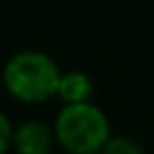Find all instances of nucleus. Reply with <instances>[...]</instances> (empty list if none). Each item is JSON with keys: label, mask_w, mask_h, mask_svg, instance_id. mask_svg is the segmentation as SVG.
<instances>
[{"label": "nucleus", "mask_w": 154, "mask_h": 154, "mask_svg": "<svg viewBox=\"0 0 154 154\" xmlns=\"http://www.w3.org/2000/svg\"><path fill=\"white\" fill-rule=\"evenodd\" d=\"M57 59L43 50H18L2 66V86L11 100L20 104H43L57 97V86L61 77Z\"/></svg>", "instance_id": "1"}, {"label": "nucleus", "mask_w": 154, "mask_h": 154, "mask_svg": "<svg viewBox=\"0 0 154 154\" xmlns=\"http://www.w3.org/2000/svg\"><path fill=\"white\" fill-rule=\"evenodd\" d=\"M57 147L66 154H100L111 138V120L95 102L61 104L52 120Z\"/></svg>", "instance_id": "2"}, {"label": "nucleus", "mask_w": 154, "mask_h": 154, "mask_svg": "<svg viewBox=\"0 0 154 154\" xmlns=\"http://www.w3.org/2000/svg\"><path fill=\"white\" fill-rule=\"evenodd\" d=\"M57 147L52 122L43 118H25L14 127V154H52Z\"/></svg>", "instance_id": "3"}, {"label": "nucleus", "mask_w": 154, "mask_h": 154, "mask_svg": "<svg viewBox=\"0 0 154 154\" xmlns=\"http://www.w3.org/2000/svg\"><path fill=\"white\" fill-rule=\"evenodd\" d=\"M95 95V82L84 70H63L57 86V100L61 104H82L93 102Z\"/></svg>", "instance_id": "4"}, {"label": "nucleus", "mask_w": 154, "mask_h": 154, "mask_svg": "<svg viewBox=\"0 0 154 154\" xmlns=\"http://www.w3.org/2000/svg\"><path fill=\"white\" fill-rule=\"evenodd\" d=\"M100 154H145V147L131 136L111 134V138L106 140Z\"/></svg>", "instance_id": "5"}, {"label": "nucleus", "mask_w": 154, "mask_h": 154, "mask_svg": "<svg viewBox=\"0 0 154 154\" xmlns=\"http://www.w3.org/2000/svg\"><path fill=\"white\" fill-rule=\"evenodd\" d=\"M14 122L11 118L0 109V154H9L11 143H14Z\"/></svg>", "instance_id": "6"}]
</instances>
